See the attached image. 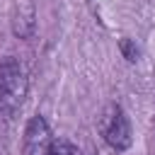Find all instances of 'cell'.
<instances>
[{
	"mask_svg": "<svg viewBox=\"0 0 155 155\" xmlns=\"http://www.w3.org/2000/svg\"><path fill=\"white\" fill-rule=\"evenodd\" d=\"M27 75L15 58L0 61V111L12 114L17 107H22L27 97Z\"/></svg>",
	"mask_w": 155,
	"mask_h": 155,
	"instance_id": "obj_1",
	"label": "cell"
},
{
	"mask_svg": "<svg viewBox=\"0 0 155 155\" xmlns=\"http://www.w3.org/2000/svg\"><path fill=\"white\" fill-rule=\"evenodd\" d=\"M99 133L107 140V145L119 150V153L131 148V140H133L131 124H128V116L124 114V109L119 104H109L102 111V116H99Z\"/></svg>",
	"mask_w": 155,
	"mask_h": 155,
	"instance_id": "obj_2",
	"label": "cell"
},
{
	"mask_svg": "<svg viewBox=\"0 0 155 155\" xmlns=\"http://www.w3.org/2000/svg\"><path fill=\"white\" fill-rule=\"evenodd\" d=\"M51 128L44 116H31L27 128H24V143L22 153L24 155H48L51 153Z\"/></svg>",
	"mask_w": 155,
	"mask_h": 155,
	"instance_id": "obj_3",
	"label": "cell"
},
{
	"mask_svg": "<svg viewBox=\"0 0 155 155\" xmlns=\"http://www.w3.org/2000/svg\"><path fill=\"white\" fill-rule=\"evenodd\" d=\"M34 27H36V22H34V7H31V5L19 7V12H17L15 19H12V31H15V36L29 39V36L34 34Z\"/></svg>",
	"mask_w": 155,
	"mask_h": 155,
	"instance_id": "obj_4",
	"label": "cell"
},
{
	"mask_svg": "<svg viewBox=\"0 0 155 155\" xmlns=\"http://www.w3.org/2000/svg\"><path fill=\"white\" fill-rule=\"evenodd\" d=\"M121 53H124V58L128 61V63H136L138 61V56H140V51H138V46L131 41V39H121Z\"/></svg>",
	"mask_w": 155,
	"mask_h": 155,
	"instance_id": "obj_5",
	"label": "cell"
},
{
	"mask_svg": "<svg viewBox=\"0 0 155 155\" xmlns=\"http://www.w3.org/2000/svg\"><path fill=\"white\" fill-rule=\"evenodd\" d=\"M75 150H78V148H75L73 143L58 138V140L51 143V153H48V155H75Z\"/></svg>",
	"mask_w": 155,
	"mask_h": 155,
	"instance_id": "obj_6",
	"label": "cell"
},
{
	"mask_svg": "<svg viewBox=\"0 0 155 155\" xmlns=\"http://www.w3.org/2000/svg\"><path fill=\"white\" fill-rule=\"evenodd\" d=\"M75 155H94V153H82V150H75Z\"/></svg>",
	"mask_w": 155,
	"mask_h": 155,
	"instance_id": "obj_7",
	"label": "cell"
}]
</instances>
